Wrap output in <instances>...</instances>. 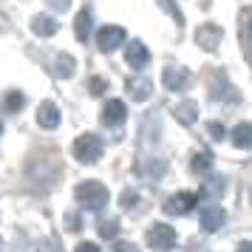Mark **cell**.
Listing matches in <instances>:
<instances>
[{
	"instance_id": "cell-1",
	"label": "cell",
	"mask_w": 252,
	"mask_h": 252,
	"mask_svg": "<svg viewBox=\"0 0 252 252\" xmlns=\"http://www.w3.org/2000/svg\"><path fill=\"white\" fill-rule=\"evenodd\" d=\"M74 195H77V201H80L85 210H91V213L102 210V207L111 201V193H108V187H105L102 182H82V184H77Z\"/></svg>"
},
{
	"instance_id": "cell-2",
	"label": "cell",
	"mask_w": 252,
	"mask_h": 252,
	"mask_svg": "<svg viewBox=\"0 0 252 252\" xmlns=\"http://www.w3.org/2000/svg\"><path fill=\"white\" fill-rule=\"evenodd\" d=\"M74 159L82 161V164H94V161H99L102 159V139L96 136V133H82V136L74 139Z\"/></svg>"
},
{
	"instance_id": "cell-3",
	"label": "cell",
	"mask_w": 252,
	"mask_h": 252,
	"mask_svg": "<svg viewBox=\"0 0 252 252\" xmlns=\"http://www.w3.org/2000/svg\"><path fill=\"white\" fill-rule=\"evenodd\" d=\"M148 244H150V250H156V252L173 250L176 247V229L170 224H153L148 229Z\"/></svg>"
},
{
	"instance_id": "cell-4",
	"label": "cell",
	"mask_w": 252,
	"mask_h": 252,
	"mask_svg": "<svg viewBox=\"0 0 252 252\" xmlns=\"http://www.w3.org/2000/svg\"><path fill=\"white\" fill-rule=\"evenodd\" d=\"M195 204H198V195L195 193H176L173 198H167L164 213H170V216H187V213L195 210Z\"/></svg>"
},
{
	"instance_id": "cell-5",
	"label": "cell",
	"mask_w": 252,
	"mask_h": 252,
	"mask_svg": "<svg viewBox=\"0 0 252 252\" xmlns=\"http://www.w3.org/2000/svg\"><path fill=\"white\" fill-rule=\"evenodd\" d=\"M122 43H125V29H119V26H105L96 34V46L102 48V51H114Z\"/></svg>"
},
{
	"instance_id": "cell-6",
	"label": "cell",
	"mask_w": 252,
	"mask_h": 252,
	"mask_svg": "<svg viewBox=\"0 0 252 252\" xmlns=\"http://www.w3.org/2000/svg\"><path fill=\"white\" fill-rule=\"evenodd\" d=\"M125 116H127V108H125L122 99H111V102H105V108H102V125L119 127L122 122H125Z\"/></svg>"
},
{
	"instance_id": "cell-7",
	"label": "cell",
	"mask_w": 252,
	"mask_h": 252,
	"mask_svg": "<svg viewBox=\"0 0 252 252\" xmlns=\"http://www.w3.org/2000/svg\"><path fill=\"white\" fill-rule=\"evenodd\" d=\"M161 82H164L167 91H184V88L190 85V74H187L184 68H164Z\"/></svg>"
},
{
	"instance_id": "cell-8",
	"label": "cell",
	"mask_w": 252,
	"mask_h": 252,
	"mask_svg": "<svg viewBox=\"0 0 252 252\" xmlns=\"http://www.w3.org/2000/svg\"><path fill=\"white\" fill-rule=\"evenodd\" d=\"M195 40H198V46L207 48V51H216L218 43H221V29L213 23H204L198 32H195Z\"/></svg>"
},
{
	"instance_id": "cell-9",
	"label": "cell",
	"mask_w": 252,
	"mask_h": 252,
	"mask_svg": "<svg viewBox=\"0 0 252 252\" xmlns=\"http://www.w3.org/2000/svg\"><path fill=\"white\" fill-rule=\"evenodd\" d=\"M224 218H227V213L221 210V207H204V213H201V229L204 232H216V229H221V224H224Z\"/></svg>"
},
{
	"instance_id": "cell-10",
	"label": "cell",
	"mask_w": 252,
	"mask_h": 252,
	"mask_svg": "<svg viewBox=\"0 0 252 252\" xmlns=\"http://www.w3.org/2000/svg\"><path fill=\"white\" fill-rule=\"evenodd\" d=\"M125 60L130 63V65H133V68H145V65L150 63V51L142 46L139 40H133V43L125 48Z\"/></svg>"
},
{
	"instance_id": "cell-11",
	"label": "cell",
	"mask_w": 252,
	"mask_h": 252,
	"mask_svg": "<svg viewBox=\"0 0 252 252\" xmlns=\"http://www.w3.org/2000/svg\"><path fill=\"white\" fill-rule=\"evenodd\" d=\"M37 122H40V127H46V130H54V127L60 125V111L54 102H43L40 108H37Z\"/></svg>"
},
{
	"instance_id": "cell-12",
	"label": "cell",
	"mask_w": 252,
	"mask_h": 252,
	"mask_svg": "<svg viewBox=\"0 0 252 252\" xmlns=\"http://www.w3.org/2000/svg\"><path fill=\"white\" fill-rule=\"evenodd\" d=\"M241 43H244V54L252 63V9L241 12Z\"/></svg>"
},
{
	"instance_id": "cell-13",
	"label": "cell",
	"mask_w": 252,
	"mask_h": 252,
	"mask_svg": "<svg viewBox=\"0 0 252 252\" xmlns=\"http://www.w3.org/2000/svg\"><path fill=\"white\" fill-rule=\"evenodd\" d=\"M57 20L54 17H46V14H37L34 20H32V32H34L37 37H51V34H57Z\"/></svg>"
},
{
	"instance_id": "cell-14",
	"label": "cell",
	"mask_w": 252,
	"mask_h": 252,
	"mask_svg": "<svg viewBox=\"0 0 252 252\" xmlns=\"http://www.w3.org/2000/svg\"><path fill=\"white\" fill-rule=\"evenodd\" d=\"M232 145L241 150H250L252 148V125L250 122H241V125L232 127Z\"/></svg>"
},
{
	"instance_id": "cell-15",
	"label": "cell",
	"mask_w": 252,
	"mask_h": 252,
	"mask_svg": "<svg viewBox=\"0 0 252 252\" xmlns=\"http://www.w3.org/2000/svg\"><path fill=\"white\" fill-rule=\"evenodd\" d=\"M91 23H94L91 9H82V12L77 14V20H74V32H77V40H80V43H85V40L91 37Z\"/></svg>"
},
{
	"instance_id": "cell-16",
	"label": "cell",
	"mask_w": 252,
	"mask_h": 252,
	"mask_svg": "<svg viewBox=\"0 0 252 252\" xmlns=\"http://www.w3.org/2000/svg\"><path fill=\"white\" fill-rule=\"evenodd\" d=\"M176 119L182 122V125H193L195 119H198V105L193 99H187V102L176 105Z\"/></svg>"
},
{
	"instance_id": "cell-17",
	"label": "cell",
	"mask_w": 252,
	"mask_h": 252,
	"mask_svg": "<svg viewBox=\"0 0 252 252\" xmlns=\"http://www.w3.org/2000/svg\"><path fill=\"white\" fill-rule=\"evenodd\" d=\"M127 91H130V96H133V99H139V102H142V99H148V96H150V91H153V82H150V80H130V82H127Z\"/></svg>"
},
{
	"instance_id": "cell-18",
	"label": "cell",
	"mask_w": 252,
	"mask_h": 252,
	"mask_svg": "<svg viewBox=\"0 0 252 252\" xmlns=\"http://www.w3.org/2000/svg\"><path fill=\"white\" fill-rule=\"evenodd\" d=\"M23 105H26V96L20 91H9L3 96V111H6V114H17Z\"/></svg>"
},
{
	"instance_id": "cell-19",
	"label": "cell",
	"mask_w": 252,
	"mask_h": 252,
	"mask_svg": "<svg viewBox=\"0 0 252 252\" xmlns=\"http://www.w3.org/2000/svg\"><path fill=\"white\" fill-rule=\"evenodd\" d=\"M210 164H213V153L210 150H201V153H195L193 156V173H207L210 170Z\"/></svg>"
},
{
	"instance_id": "cell-20",
	"label": "cell",
	"mask_w": 252,
	"mask_h": 252,
	"mask_svg": "<svg viewBox=\"0 0 252 252\" xmlns=\"http://www.w3.org/2000/svg\"><path fill=\"white\" fill-rule=\"evenodd\" d=\"M201 190H204L207 198H218V195L224 193V179H221V176H213V179H207L204 182Z\"/></svg>"
},
{
	"instance_id": "cell-21",
	"label": "cell",
	"mask_w": 252,
	"mask_h": 252,
	"mask_svg": "<svg viewBox=\"0 0 252 252\" xmlns=\"http://www.w3.org/2000/svg\"><path fill=\"white\" fill-rule=\"evenodd\" d=\"M74 57H68V54H60L57 57V77H71L74 74Z\"/></svg>"
},
{
	"instance_id": "cell-22",
	"label": "cell",
	"mask_w": 252,
	"mask_h": 252,
	"mask_svg": "<svg viewBox=\"0 0 252 252\" xmlns=\"http://www.w3.org/2000/svg\"><path fill=\"white\" fill-rule=\"evenodd\" d=\"M116 232H119V221H116V218H108V221L99 224V235H102V238H114Z\"/></svg>"
},
{
	"instance_id": "cell-23",
	"label": "cell",
	"mask_w": 252,
	"mask_h": 252,
	"mask_svg": "<svg viewBox=\"0 0 252 252\" xmlns=\"http://www.w3.org/2000/svg\"><path fill=\"white\" fill-rule=\"evenodd\" d=\"M105 88H108V82H105L102 77H91V80H88V91H91L94 96H99Z\"/></svg>"
},
{
	"instance_id": "cell-24",
	"label": "cell",
	"mask_w": 252,
	"mask_h": 252,
	"mask_svg": "<svg viewBox=\"0 0 252 252\" xmlns=\"http://www.w3.org/2000/svg\"><path fill=\"white\" fill-rule=\"evenodd\" d=\"M111 252H139V247L130 244V241H116L114 247H111Z\"/></svg>"
},
{
	"instance_id": "cell-25",
	"label": "cell",
	"mask_w": 252,
	"mask_h": 252,
	"mask_svg": "<svg viewBox=\"0 0 252 252\" xmlns=\"http://www.w3.org/2000/svg\"><path fill=\"white\" fill-rule=\"evenodd\" d=\"M207 130L213 133V139H224V136H227V130H224V125H218V122H210V125H207Z\"/></svg>"
},
{
	"instance_id": "cell-26",
	"label": "cell",
	"mask_w": 252,
	"mask_h": 252,
	"mask_svg": "<svg viewBox=\"0 0 252 252\" xmlns=\"http://www.w3.org/2000/svg\"><path fill=\"white\" fill-rule=\"evenodd\" d=\"M161 6H164V9H167V12H170L173 17H176V20H179V23H182V12H179V9H176V6H173V0H161Z\"/></svg>"
},
{
	"instance_id": "cell-27",
	"label": "cell",
	"mask_w": 252,
	"mask_h": 252,
	"mask_svg": "<svg viewBox=\"0 0 252 252\" xmlns=\"http://www.w3.org/2000/svg\"><path fill=\"white\" fill-rule=\"evenodd\" d=\"M74 252H99V247H96V244H91V241H82Z\"/></svg>"
},
{
	"instance_id": "cell-28",
	"label": "cell",
	"mask_w": 252,
	"mask_h": 252,
	"mask_svg": "<svg viewBox=\"0 0 252 252\" xmlns=\"http://www.w3.org/2000/svg\"><path fill=\"white\" fill-rule=\"evenodd\" d=\"M133 201H139V195H133V190L122 193V204H125V207H133Z\"/></svg>"
},
{
	"instance_id": "cell-29",
	"label": "cell",
	"mask_w": 252,
	"mask_h": 252,
	"mask_svg": "<svg viewBox=\"0 0 252 252\" xmlns=\"http://www.w3.org/2000/svg\"><path fill=\"white\" fill-rule=\"evenodd\" d=\"M48 3H51V6H54L57 12H63V9H68V0H48Z\"/></svg>"
},
{
	"instance_id": "cell-30",
	"label": "cell",
	"mask_w": 252,
	"mask_h": 252,
	"mask_svg": "<svg viewBox=\"0 0 252 252\" xmlns=\"http://www.w3.org/2000/svg\"><path fill=\"white\" fill-rule=\"evenodd\" d=\"M238 252H252V241H244V244H238Z\"/></svg>"
},
{
	"instance_id": "cell-31",
	"label": "cell",
	"mask_w": 252,
	"mask_h": 252,
	"mask_svg": "<svg viewBox=\"0 0 252 252\" xmlns=\"http://www.w3.org/2000/svg\"><path fill=\"white\" fill-rule=\"evenodd\" d=\"M0 133H3V125H0Z\"/></svg>"
}]
</instances>
